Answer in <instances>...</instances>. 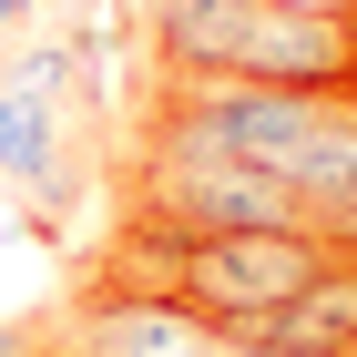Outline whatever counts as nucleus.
<instances>
[{"instance_id":"nucleus-1","label":"nucleus","mask_w":357,"mask_h":357,"mask_svg":"<svg viewBox=\"0 0 357 357\" xmlns=\"http://www.w3.org/2000/svg\"><path fill=\"white\" fill-rule=\"evenodd\" d=\"M347 102L317 92H275V82H164L153 123H143V164H255V174H296V153L327 133Z\"/></svg>"},{"instance_id":"nucleus-2","label":"nucleus","mask_w":357,"mask_h":357,"mask_svg":"<svg viewBox=\"0 0 357 357\" xmlns=\"http://www.w3.org/2000/svg\"><path fill=\"white\" fill-rule=\"evenodd\" d=\"M317 266H327L317 235H184L153 296L194 306V317L225 337V327H245V317H266L275 296H296Z\"/></svg>"},{"instance_id":"nucleus-3","label":"nucleus","mask_w":357,"mask_h":357,"mask_svg":"<svg viewBox=\"0 0 357 357\" xmlns=\"http://www.w3.org/2000/svg\"><path fill=\"white\" fill-rule=\"evenodd\" d=\"M143 204H164L184 235H306V204L286 174H255V164H215V153H194V164H143Z\"/></svg>"},{"instance_id":"nucleus-4","label":"nucleus","mask_w":357,"mask_h":357,"mask_svg":"<svg viewBox=\"0 0 357 357\" xmlns=\"http://www.w3.org/2000/svg\"><path fill=\"white\" fill-rule=\"evenodd\" d=\"M235 82H275V92H317V102H357V10H327V0H266Z\"/></svg>"},{"instance_id":"nucleus-5","label":"nucleus","mask_w":357,"mask_h":357,"mask_svg":"<svg viewBox=\"0 0 357 357\" xmlns=\"http://www.w3.org/2000/svg\"><path fill=\"white\" fill-rule=\"evenodd\" d=\"M225 347H255V357H347L357 347V255H327L296 296H275L266 317L225 327Z\"/></svg>"},{"instance_id":"nucleus-6","label":"nucleus","mask_w":357,"mask_h":357,"mask_svg":"<svg viewBox=\"0 0 357 357\" xmlns=\"http://www.w3.org/2000/svg\"><path fill=\"white\" fill-rule=\"evenodd\" d=\"M72 357H225V337L194 317V306L153 296V286H92L82 306V337H72Z\"/></svg>"},{"instance_id":"nucleus-7","label":"nucleus","mask_w":357,"mask_h":357,"mask_svg":"<svg viewBox=\"0 0 357 357\" xmlns=\"http://www.w3.org/2000/svg\"><path fill=\"white\" fill-rule=\"evenodd\" d=\"M255 10L266 0H143V31H153V61L174 82H235L255 41Z\"/></svg>"},{"instance_id":"nucleus-8","label":"nucleus","mask_w":357,"mask_h":357,"mask_svg":"<svg viewBox=\"0 0 357 357\" xmlns=\"http://www.w3.org/2000/svg\"><path fill=\"white\" fill-rule=\"evenodd\" d=\"M0 184H21L41 215H72L82 164H72V123L52 92H10L0 82Z\"/></svg>"},{"instance_id":"nucleus-9","label":"nucleus","mask_w":357,"mask_h":357,"mask_svg":"<svg viewBox=\"0 0 357 357\" xmlns=\"http://www.w3.org/2000/svg\"><path fill=\"white\" fill-rule=\"evenodd\" d=\"M296 204H306V235L327 255H357V112H337L327 133L296 153Z\"/></svg>"},{"instance_id":"nucleus-10","label":"nucleus","mask_w":357,"mask_h":357,"mask_svg":"<svg viewBox=\"0 0 357 357\" xmlns=\"http://www.w3.org/2000/svg\"><path fill=\"white\" fill-rule=\"evenodd\" d=\"M31 10H41V0H0V41H10V31H21Z\"/></svg>"},{"instance_id":"nucleus-11","label":"nucleus","mask_w":357,"mask_h":357,"mask_svg":"<svg viewBox=\"0 0 357 357\" xmlns=\"http://www.w3.org/2000/svg\"><path fill=\"white\" fill-rule=\"evenodd\" d=\"M225 357H255V347H225Z\"/></svg>"},{"instance_id":"nucleus-12","label":"nucleus","mask_w":357,"mask_h":357,"mask_svg":"<svg viewBox=\"0 0 357 357\" xmlns=\"http://www.w3.org/2000/svg\"><path fill=\"white\" fill-rule=\"evenodd\" d=\"M347 357H357V347H347Z\"/></svg>"},{"instance_id":"nucleus-13","label":"nucleus","mask_w":357,"mask_h":357,"mask_svg":"<svg viewBox=\"0 0 357 357\" xmlns=\"http://www.w3.org/2000/svg\"><path fill=\"white\" fill-rule=\"evenodd\" d=\"M347 112H357V102H347Z\"/></svg>"}]
</instances>
